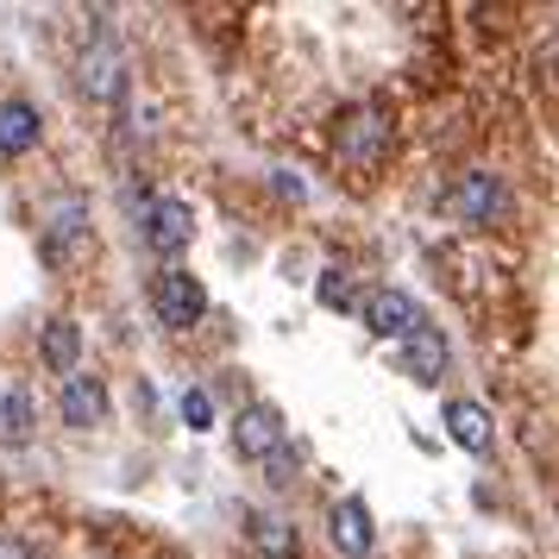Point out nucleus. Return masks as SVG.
Instances as JSON below:
<instances>
[{"instance_id": "nucleus-1", "label": "nucleus", "mask_w": 559, "mask_h": 559, "mask_svg": "<svg viewBox=\"0 0 559 559\" xmlns=\"http://www.w3.org/2000/svg\"><path fill=\"white\" fill-rule=\"evenodd\" d=\"M152 308H157V321L164 328H195L207 314V289H202V277L195 271H182V264H170V271H157V283H152Z\"/></svg>"}, {"instance_id": "nucleus-2", "label": "nucleus", "mask_w": 559, "mask_h": 559, "mask_svg": "<svg viewBox=\"0 0 559 559\" xmlns=\"http://www.w3.org/2000/svg\"><path fill=\"white\" fill-rule=\"evenodd\" d=\"M139 227H145V246L157 258H177L189 252V239H195V207L182 202V195H152L145 214H139Z\"/></svg>"}, {"instance_id": "nucleus-3", "label": "nucleus", "mask_w": 559, "mask_h": 559, "mask_svg": "<svg viewBox=\"0 0 559 559\" xmlns=\"http://www.w3.org/2000/svg\"><path fill=\"white\" fill-rule=\"evenodd\" d=\"M283 440H289V421H283L277 403H246L239 408V421H233V453L239 459L271 465V459L283 453Z\"/></svg>"}, {"instance_id": "nucleus-4", "label": "nucleus", "mask_w": 559, "mask_h": 559, "mask_svg": "<svg viewBox=\"0 0 559 559\" xmlns=\"http://www.w3.org/2000/svg\"><path fill=\"white\" fill-rule=\"evenodd\" d=\"M447 207H453L465 227H490V221L509 214V189H503V177H490V170H465V177L447 189Z\"/></svg>"}, {"instance_id": "nucleus-5", "label": "nucleus", "mask_w": 559, "mask_h": 559, "mask_svg": "<svg viewBox=\"0 0 559 559\" xmlns=\"http://www.w3.org/2000/svg\"><path fill=\"white\" fill-rule=\"evenodd\" d=\"M365 328L378 333V340H396L403 346L408 333L428 328V314H421V302L408 289H378V296H365Z\"/></svg>"}, {"instance_id": "nucleus-6", "label": "nucleus", "mask_w": 559, "mask_h": 559, "mask_svg": "<svg viewBox=\"0 0 559 559\" xmlns=\"http://www.w3.org/2000/svg\"><path fill=\"white\" fill-rule=\"evenodd\" d=\"M328 534H333V547L346 559H371L378 554V528H371V509L358 503V497H340L328 515Z\"/></svg>"}, {"instance_id": "nucleus-7", "label": "nucleus", "mask_w": 559, "mask_h": 559, "mask_svg": "<svg viewBox=\"0 0 559 559\" xmlns=\"http://www.w3.org/2000/svg\"><path fill=\"white\" fill-rule=\"evenodd\" d=\"M403 378H415V383H440L447 378V365H453V346H447V333L440 328H421V333H408L403 340Z\"/></svg>"}, {"instance_id": "nucleus-8", "label": "nucleus", "mask_w": 559, "mask_h": 559, "mask_svg": "<svg viewBox=\"0 0 559 559\" xmlns=\"http://www.w3.org/2000/svg\"><path fill=\"white\" fill-rule=\"evenodd\" d=\"M57 408H63V421H70V428H102V421H107V383L88 378V371H70Z\"/></svg>"}, {"instance_id": "nucleus-9", "label": "nucleus", "mask_w": 559, "mask_h": 559, "mask_svg": "<svg viewBox=\"0 0 559 559\" xmlns=\"http://www.w3.org/2000/svg\"><path fill=\"white\" fill-rule=\"evenodd\" d=\"M82 88H88L95 102H120V95H127V57L114 51L107 38H95V45L82 51Z\"/></svg>"}, {"instance_id": "nucleus-10", "label": "nucleus", "mask_w": 559, "mask_h": 559, "mask_svg": "<svg viewBox=\"0 0 559 559\" xmlns=\"http://www.w3.org/2000/svg\"><path fill=\"white\" fill-rule=\"evenodd\" d=\"M38 132H45V120L32 102H0V157H26Z\"/></svg>"}, {"instance_id": "nucleus-11", "label": "nucleus", "mask_w": 559, "mask_h": 559, "mask_svg": "<svg viewBox=\"0 0 559 559\" xmlns=\"http://www.w3.org/2000/svg\"><path fill=\"white\" fill-rule=\"evenodd\" d=\"M447 433H453L465 453H490V440H497V428H490V408L484 403H447Z\"/></svg>"}, {"instance_id": "nucleus-12", "label": "nucleus", "mask_w": 559, "mask_h": 559, "mask_svg": "<svg viewBox=\"0 0 559 559\" xmlns=\"http://www.w3.org/2000/svg\"><path fill=\"white\" fill-rule=\"evenodd\" d=\"M246 534H252V547L264 559H296V528L283 522L277 509H252L246 515Z\"/></svg>"}, {"instance_id": "nucleus-13", "label": "nucleus", "mask_w": 559, "mask_h": 559, "mask_svg": "<svg viewBox=\"0 0 559 559\" xmlns=\"http://www.w3.org/2000/svg\"><path fill=\"white\" fill-rule=\"evenodd\" d=\"M38 353H45V365H51L57 378H70V371L82 365V328L76 321H51L45 340H38Z\"/></svg>"}, {"instance_id": "nucleus-14", "label": "nucleus", "mask_w": 559, "mask_h": 559, "mask_svg": "<svg viewBox=\"0 0 559 559\" xmlns=\"http://www.w3.org/2000/svg\"><path fill=\"white\" fill-rule=\"evenodd\" d=\"M82 221H88V207H82V202H63L51 214V227H45V258H51V264H63V258H70V246L88 233Z\"/></svg>"}, {"instance_id": "nucleus-15", "label": "nucleus", "mask_w": 559, "mask_h": 559, "mask_svg": "<svg viewBox=\"0 0 559 559\" xmlns=\"http://www.w3.org/2000/svg\"><path fill=\"white\" fill-rule=\"evenodd\" d=\"M383 139H390V127H378V114H353V120L340 127V152L358 157V164H371V157L383 152Z\"/></svg>"}, {"instance_id": "nucleus-16", "label": "nucleus", "mask_w": 559, "mask_h": 559, "mask_svg": "<svg viewBox=\"0 0 559 559\" xmlns=\"http://www.w3.org/2000/svg\"><path fill=\"white\" fill-rule=\"evenodd\" d=\"M26 433H32V396L26 390H7V396H0V440L20 447Z\"/></svg>"}, {"instance_id": "nucleus-17", "label": "nucleus", "mask_w": 559, "mask_h": 559, "mask_svg": "<svg viewBox=\"0 0 559 559\" xmlns=\"http://www.w3.org/2000/svg\"><path fill=\"white\" fill-rule=\"evenodd\" d=\"M314 296H321V308H346V302H353V283H346V271H321Z\"/></svg>"}, {"instance_id": "nucleus-18", "label": "nucleus", "mask_w": 559, "mask_h": 559, "mask_svg": "<svg viewBox=\"0 0 559 559\" xmlns=\"http://www.w3.org/2000/svg\"><path fill=\"white\" fill-rule=\"evenodd\" d=\"M182 421H189V428H207V421H214V403H207V390H182Z\"/></svg>"}, {"instance_id": "nucleus-19", "label": "nucleus", "mask_w": 559, "mask_h": 559, "mask_svg": "<svg viewBox=\"0 0 559 559\" xmlns=\"http://www.w3.org/2000/svg\"><path fill=\"white\" fill-rule=\"evenodd\" d=\"M0 559H45L32 540H20V534H0Z\"/></svg>"}, {"instance_id": "nucleus-20", "label": "nucleus", "mask_w": 559, "mask_h": 559, "mask_svg": "<svg viewBox=\"0 0 559 559\" xmlns=\"http://www.w3.org/2000/svg\"><path fill=\"white\" fill-rule=\"evenodd\" d=\"M554 70H559V57H554Z\"/></svg>"}]
</instances>
